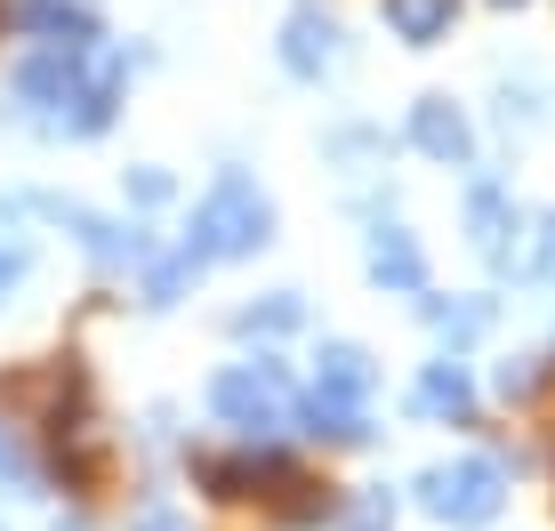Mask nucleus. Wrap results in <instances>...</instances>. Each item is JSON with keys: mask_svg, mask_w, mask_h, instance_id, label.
<instances>
[{"mask_svg": "<svg viewBox=\"0 0 555 531\" xmlns=\"http://www.w3.org/2000/svg\"><path fill=\"white\" fill-rule=\"evenodd\" d=\"M418 411H435V419L451 411V419H459V411H467V378H459L451 363H435L427 378H418Z\"/></svg>", "mask_w": 555, "mask_h": 531, "instance_id": "obj_9", "label": "nucleus"}, {"mask_svg": "<svg viewBox=\"0 0 555 531\" xmlns=\"http://www.w3.org/2000/svg\"><path fill=\"white\" fill-rule=\"evenodd\" d=\"M371 274L378 282H395V290H418V250L403 234H378V250H371Z\"/></svg>", "mask_w": 555, "mask_h": 531, "instance_id": "obj_8", "label": "nucleus"}, {"mask_svg": "<svg viewBox=\"0 0 555 531\" xmlns=\"http://www.w3.org/2000/svg\"><path fill=\"white\" fill-rule=\"evenodd\" d=\"M378 9H387V25L403 33L411 49H427V41H443V33H451L459 0H378Z\"/></svg>", "mask_w": 555, "mask_h": 531, "instance_id": "obj_6", "label": "nucleus"}, {"mask_svg": "<svg viewBox=\"0 0 555 531\" xmlns=\"http://www.w3.org/2000/svg\"><path fill=\"white\" fill-rule=\"evenodd\" d=\"M362 387H371V363H362L354 347H331V354H322V394H331V403H354Z\"/></svg>", "mask_w": 555, "mask_h": 531, "instance_id": "obj_7", "label": "nucleus"}, {"mask_svg": "<svg viewBox=\"0 0 555 531\" xmlns=\"http://www.w3.org/2000/svg\"><path fill=\"white\" fill-rule=\"evenodd\" d=\"M411 138L427 145L435 161H467V121H459L451 98H427V105H418V113H411Z\"/></svg>", "mask_w": 555, "mask_h": 531, "instance_id": "obj_5", "label": "nucleus"}, {"mask_svg": "<svg viewBox=\"0 0 555 531\" xmlns=\"http://www.w3.org/2000/svg\"><path fill=\"white\" fill-rule=\"evenodd\" d=\"M145 531H178V523H169V516H145Z\"/></svg>", "mask_w": 555, "mask_h": 531, "instance_id": "obj_11", "label": "nucleus"}, {"mask_svg": "<svg viewBox=\"0 0 555 531\" xmlns=\"http://www.w3.org/2000/svg\"><path fill=\"white\" fill-rule=\"evenodd\" d=\"M427 507L451 523H483L491 507H500V467L491 459H459L443 467V476H427Z\"/></svg>", "mask_w": 555, "mask_h": 531, "instance_id": "obj_2", "label": "nucleus"}, {"mask_svg": "<svg viewBox=\"0 0 555 531\" xmlns=\"http://www.w3.org/2000/svg\"><path fill=\"white\" fill-rule=\"evenodd\" d=\"M282 65H291V73L338 65V25H331V16H291V25H282Z\"/></svg>", "mask_w": 555, "mask_h": 531, "instance_id": "obj_4", "label": "nucleus"}, {"mask_svg": "<svg viewBox=\"0 0 555 531\" xmlns=\"http://www.w3.org/2000/svg\"><path fill=\"white\" fill-rule=\"evenodd\" d=\"M209 394H218V411H234L242 427H274V371H225Z\"/></svg>", "mask_w": 555, "mask_h": 531, "instance_id": "obj_3", "label": "nucleus"}, {"mask_svg": "<svg viewBox=\"0 0 555 531\" xmlns=\"http://www.w3.org/2000/svg\"><path fill=\"white\" fill-rule=\"evenodd\" d=\"M250 242H266V202H258V185H250V178H218V185H209V202L194 210V250L234 258V250H250Z\"/></svg>", "mask_w": 555, "mask_h": 531, "instance_id": "obj_1", "label": "nucleus"}, {"mask_svg": "<svg viewBox=\"0 0 555 531\" xmlns=\"http://www.w3.org/2000/svg\"><path fill=\"white\" fill-rule=\"evenodd\" d=\"M16 274H25V250H0V290H9Z\"/></svg>", "mask_w": 555, "mask_h": 531, "instance_id": "obj_10", "label": "nucleus"}]
</instances>
